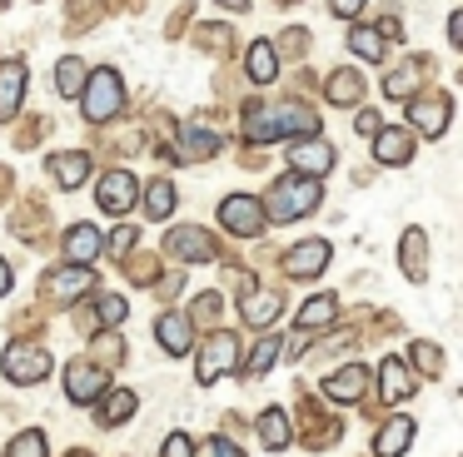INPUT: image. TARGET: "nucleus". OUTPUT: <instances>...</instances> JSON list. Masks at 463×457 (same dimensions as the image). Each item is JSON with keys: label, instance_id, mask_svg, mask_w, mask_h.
Here are the masks:
<instances>
[{"label": "nucleus", "instance_id": "obj_1", "mask_svg": "<svg viewBox=\"0 0 463 457\" xmlns=\"http://www.w3.org/2000/svg\"><path fill=\"white\" fill-rule=\"evenodd\" d=\"M319 199H324V189H319V179H304V174H284V179H274L269 189H264V214L274 219V224H294V219H304L309 209H319Z\"/></svg>", "mask_w": 463, "mask_h": 457}, {"label": "nucleus", "instance_id": "obj_2", "mask_svg": "<svg viewBox=\"0 0 463 457\" xmlns=\"http://www.w3.org/2000/svg\"><path fill=\"white\" fill-rule=\"evenodd\" d=\"M80 109L90 125H110V119H120L125 109V79L120 70H90L80 85Z\"/></svg>", "mask_w": 463, "mask_h": 457}, {"label": "nucleus", "instance_id": "obj_3", "mask_svg": "<svg viewBox=\"0 0 463 457\" xmlns=\"http://www.w3.org/2000/svg\"><path fill=\"white\" fill-rule=\"evenodd\" d=\"M240 368V338L230 328H210V338L200 343V363H194V383H220L224 373Z\"/></svg>", "mask_w": 463, "mask_h": 457}, {"label": "nucleus", "instance_id": "obj_4", "mask_svg": "<svg viewBox=\"0 0 463 457\" xmlns=\"http://www.w3.org/2000/svg\"><path fill=\"white\" fill-rule=\"evenodd\" d=\"M80 294H95L90 264H65V268H51L41 278V308H71Z\"/></svg>", "mask_w": 463, "mask_h": 457}, {"label": "nucleus", "instance_id": "obj_5", "mask_svg": "<svg viewBox=\"0 0 463 457\" xmlns=\"http://www.w3.org/2000/svg\"><path fill=\"white\" fill-rule=\"evenodd\" d=\"M165 254L180 268L184 264H214V258H220V238H214L210 228L184 224V228H170V234H165Z\"/></svg>", "mask_w": 463, "mask_h": 457}, {"label": "nucleus", "instance_id": "obj_6", "mask_svg": "<svg viewBox=\"0 0 463 457\" xmlns=\"http://www.w3.org/2000/svg\"><path fill=\"white\" fill-rule=\"evenodd\" d=\"M299 437H304V447H314V452L344 437V417L324 413V407L314 403V397L304 393V387H299Z\"/></svg>", "mask_w": 463, "mask_h": 457}, {"label": "nucleus", "instance_id": "obj_7", "mask_svg": "<svg viewBox=\"0 0 463 457\" xmlns=\"http://www.w3.org/2000/svg\"><path fill=\"white\" fill-rule=\"evenodd\" d=\"M0 368H5V378L11 383H41V378H51V353H45L41 343H11L5 353H0Z\"/></svg>", "mask_w": 463, "mask_h": 457}, {"label": "nucleus", "instance_id": "obj_8", "mask_svg": "<svg viewBox=\"0 0 463 457\" xmlns=\"http://www.w3.org/2000/svg\"><path fill=\"white\" fill-rule=\"evenodd\" d=\"M409 105V125L419 129L423 139H439L443 129H449V119H453V95H413V99H403Z\"/></svg>", "mask_w": 463, "mask_h": 457}, {"label": "nucleus", "instance_id": "obj_9", "mask_svg": "<svg viewBox=\"0 0 463 457\" xmlns=\"http://www.w3.org/2000/svg\"><path fill=\"white\" fill-rule=\"evenodd\" d=\"M135 199H140V179L130 174V169H110V174L95 184V204L105 209V214H130L135 209Z\"/></svg>", "mask_w": 463, "mask_h": 457}, {"label": "nucleus", "instance_id": "obj_10", "mask_svg": "<svg viewBox=\"0 0 463 457\" xmlns=\"http://www.w3.org/2000/svg\"><path fill=\"white\" fill-rule=\"evenodd\" d=\"M220 224L240 238H260L264 234V204L254 194H230L220 204Z\"/></svg>", "mask_w": 463, "mask_h": 457}, {"label": "nucleus", "instance_id": "obj_11", "mask_svg": "<svg viewBox=\"0 0 463 457\" xmlns=\"http://www.w3.org/2000/svg\"><path fill=\"white\" fill-rule=\"evenodd\" d=\"M110 387V378H105L100 363H90V358H75V363H65V397L71 403H95V397Z\"/></svg>", "mask_w": 463, "mask_h": 457}, {"label": "nucleus", "instance_id": "obj_12", "mask_svg": "<svg viewBox=\"0 0 463 457\" xmlns=\"http://www.w3.org/2000/svg\"><path fill=\"white\" fill-rule=\"evenodd\" d=\"M25 85H31V65L25 60H0V125L15 119V109L25 99Z\"/></svg>", "mask_w": 463, "mask_h": 457}, {"label": "nucleus", "instance_id": "obj_13", "mask_svg": "<svg viewBox=\"0 0 463 457\" xmlns=\"http://www.w3.org/2000/svg\"><path fill=\"white\" fill-rule=\"evenodd\" d=\"M429 75H433V60L429 55H409L399 70H389V75H383V95H389V99H413Z\"/></svg>", "mask_w": 463, "mask_h": 457}, {"label": "nucleus", "instance_id": "obj_14", "mask_svg": "<svg viewBox=\"0 0 463 457\" xmlns=\"http://www.w3.org/2000/svg\"><path fill=\"white\" fill-rule=\"evenodd\" d=\"M11 234H15V238H25V244H45V238H51V209H45V199H41V194H31L25 204H15Z\"/></svg>", "mask_w": 463, "mask_h": 457}, {"label": "nucleus", "instance_id": "obj_15", "mask_svg": "<svg viewBox=\"0 0 463 457\" xmlns=\"http://www.w3.org/2000/svg\"><path fill=\"white\" fill-rule=\"evenodd\" d=\"M289 169L304 179H324L334 169V145H324V139H299V145H289Z\"/></svg>", "mask_w": 463, "mask_h": 457}, {"label": "nucleus", "instance_id": "obj_16", "mask_svg": "<svg viewBox=\"0 0 463 457\" xmlns=\"http://www.w3.org/2000/svg\"><path fill=\"white\" fill-rule=\"evenodd\" d=\"M413 433H419V423H413L409 413H393L379 423V433H373V457H403L413 443Z\"/></svg>", "mask_w": 463, "mask_h": 457}, {"label": "nucleus", "instance_id": "obj_17", "mask_svg": "<svg viewBox=\"0 0 463 457\" xmlns=\"http://www.w3.org/2000/svg\"><path fill=\"white\" fill-rule=\"evenodd\" d=\"M100 248H105V234L95 224H71L65 228V238H61V254H65V264H95L100 258Z\"/></svg>", "mask_w": 463, "mask_h": 457}, {"label": "nucleus", "instance_id": "obj_18", "mask_svg": "<svg viewBox=\"0 0 463 457\" xmlns=\"http://www.w3.org/2000/svg\"><path fill=\"white\" fill-rule=\"evenodd\" d=\"M324 268H329V244H324V238H304V244H294L289 258H284V274L289 278H319Z\"/></svg>", "mask_w": 463, "mask_h": 457}, {"label": "nucleus", "instance_id": "obj_19", "mask_svg": "<svg viewBox=\"0 0 463 457\" xmlns=\"http://www.w3.org/2000/svg\"><path fill=\"white\" fill-rule=\"evenodd\" d=\"M419 393V378L409 373L403 358H383L379 363V403H403V397Z\"/></svg>", "mask_w": 463, "mask_h": 457}, {"label": "nucleus", "instance_id": "obj_20", "mask_svg": "<svg viewBox=\"0 0 463 457\" xmlns=\"http://www.w3.org/2000/svg\"><path fill=\"white\" fill-rule=\"evenodd\" d=\"M364 393H369V368L359 363H344L324 378V397H334V403H359Z\"/></svg>", "mask_w": 463, "mask_h": 457}, {"label": "nucleus", "instance_id": "obj_21", "mask_svg": "<svg viewBox=\"0 0 463 457\" xmlns=\"http://www.w3.org/2000/svg\"><path fill=\"white\" fill-rule=\"evenodd\" d=\"M180 145H175V159H184V164H204V159H214L224 149V135H214V129L194 125L184 129V135H175Z\"/></svg>", "mask_w": 463, "mask_h": 457}, {"label": "nucleus", "instance_id": "obj_22", "mask_svg": "<svg viewBox=\"0 0 463 457\" xmlns=\"http://www.w3.org/2000/svg\"><path fill=\"white\" fill-rule=\"evenodd\" d=\"M274 125H279V139L284 135H319V109H309L304 99H279L274 105Z\"/></svg>", "mask_w": 463, "mask_h": 457}, {"label": "nucleus", "instance_id": "obj_23", "mask_svg": "<svg viewBox=\"0 0 463 457\" xmlns=\"http://www.w3.org/2000/svg\"><path fill=\"white\" fill-rule=\"evenodd\" d=\"M45 174H51L61 189H80L85 179H90V154H85V149H65V154H51V159H45Z\"/></svg>", "mask_w": 463, "mask_h": 457}, {"label": "nucleus", "instance_id": "obj_24", "mask_svg": "<svg viewBox=\"0 0 463 457\" xmlns=\"http://www.w3.org/2000/svg\"><path fill=\"white\" fill-rule=\"evenodd\" d=\"M279 313H284V298L274 294V288H250V294L240 298V318L250 328H269Z\"/></svg>", "mask_w": 463, "mask_h": 457}, {"label": "nucleus", "instance_id": "obj_25", "mask_svg": "<svg viewBox=\"0 0 463 457\" xmlns=\"http://www.w3.org/2000/svg\"><path fill=\"white\" fill-rule=\"evenodd\" d=\"M399 258H403V278H409V284H423V278H429V234H423V228H403Z\"/></svg>", "mask_w": 463, "mask_h": 457}, {"label": "nucleus", "instance_id": "obj_26", "mask_svg": "<svg viewBox=\"0 0 463 457\" xmlns=\"http://www.w3.org/2000/svg\"><path fill=\"white\" fill-rule=\"evenodd\" d=\"M155 338H160V348L165 353H175V358H184L194 348V323L184 313H160V323H155Z\"/></svg>", "mask_w": 463, "mask_h": 457}, {"label": "nucleus", "instance_id": "obj_27", "mask_svg": "<svg viewBox=\"0 0 463 457\" xmlns=\"http://www.w3.org/2000/svg\"><path fill=\"white\" fill-rule=\"evenodd\" d=\"M95 403H100V413H95V423H100V427H120V423H130V417H135V407H140V397H135L130 387H105V393L95 397Z\"/></svg>", "mask_w": 463, "mask_h": 457}, {"label": "nucleus", "instance_id": "obj_28", "mask_svg": "<svg viewBox=\"0 0 463 457\" xmlns=\"http://www.w3.org/2000/svg\"><path fill=\"white\" fill-rule=\"evenodd\" d=\"M244 139H254V145H264V149L279 139V125H274V105H264V99H250V105H244Z\"/></svg>", "mask_w": 463, "mask_h": 457}, {"label": "nucleus", "instance_id": "obj_29", "mask_svg": "<svg viewBox=\"0 0 463 457\" xmlns=\"http://www.w3.org/2000/svg\"><path fill=\"white\" fill-rule=\"evenodd\" d=\"M373 159H379V164H409V159H413V135H409V129H383L379 125Z\"/></svg>", "mask_w": 463, "mask_h": 457}, {"label": "nucleus", "instance_id": "obj_30", "mask_svg": "<svg viewBox=\"0 0 463 457\" xmlns=\"http://www.w3.org/2000/svg\"><path fill=\"white\" fill-rule=\"evenodd\" d=\"M334 318H339V294H314L309 303L299 308L294 328H299V333H314V328H329Z\"/></svg>", "mask_w": 463, "mask_h": 457}, {"label": "nucleus", "instance_id": "obj_31", "mask_svg": "<svg viewBox=\"0 0 463 457\" xmlns=\"http://www.w3.org/2000/svg\"><path fill=\"white\" fill-rule=\"evenodd\" d=\"M324 95H329V105H339V109L359 105L364 99V75L359 70H334V75L324 79Z\"/></svg>", "mask_w": 463, "mask_h": 457}, {"label": "nucleus", "instance_id": "obj_32", "mask_svg": "<svg viewBox=\"0 0 463 457\" xmlns=\"http://www.w3.org/2000/svg\"><path fill=\"white\" fill-rule=\"evenodd\" d=\"M279 353H284L279 333H264L260 343L250 348V358H244V363H240V368H244V378H264V373H269L274 363H279Z\"/></svg>", "mask_w": 463, "mask_h": 457}, {"label": "nucleus", "instance_id": "obj_33", "mask_svg": "<svg viewBox=\"0 0 463 457\" xmlns=\"http://www.w3.org/2000/svg\"><path fill=\"white\" fill-rule=\"evenodd\" d=\"M289 413L284 407H264V417H260V443L269 447V452H284L289 447Z\"/></svg>", "mask_w": 463, "mask_h": 457}, {"label": "nucleus", "instance_id": "obj_34", "mask_svg": "<svg viewBox=\"0 0 463 457\" xmlns=\"http://www.w3.org/2000/svg\"><path fill=\"white\" fill-rule=\"evenodd\" d=\"M244 70H250V79H260V85H274V79H279V55H274L269 40H254Z\"/></svg>", "mask_w": 463, "mask_h": 457}, {"label": "nucleus", "instance_id": "obj_35", "mask_svg": "<svg viewBox=\"0 0 463 457\" xmlns=\"http://www.w3.org/2000/svg\"><path fill=\"white\" fill-rule=\"evenodd\" d=\"M175 184L170 179H150V189H145V219H170L175 214Z\"/></svg>", "mask_w": 463, "mask_h": 457}, {"label": "nucleus", "instance_id": "obj_36", "mask_svg": "<svg viewBox=\"0 0 463 457\" xmlns=\"http://www.w3.org/2000/svg\"><path fill=\"white\" fill-rule=\"evenodd\" d=\"M349 50L359 60H383V55H389V40H383L373 25H354L349 30Z\"/></svg>", "mask_w": 463, "mask_h": 457}, {"label": "nucleus", "instance_id": "obj_37", "mask_svg": "<svg viewBox=\"0 0 463 457\" xmlns=\"http://www.w3.org/2000/svg\"><path fill=\"white\" fill-rule=\"evenodd\" d=\"M409 363L419 368L423 378H443V348L429 343V338H413V343H409Z\"/></svg>", "mask_w": 463, "mask_h": 457}, {"label": "nucleus", "instance_id": "obj_38", "mask_svg": "<svg viewBox=\"0 0 463 457\" xmlns=\"http://www.w3.org/2000/svg\"><path fill=\"white\" fill-rule=\"evenodd\" d=\"M85 60H75V55H65L61 65H55V89H61L65 99H80V85H85Z\"/></svg>", "mask_w": 463, "mask_h": 457}, {"label": "nucleus", "instance_id": "obj_39", "mask_svg": "<svg viewBox=\"0 0 463 457\" xmlns=\"http://www.w3.org/2000/svg\"><path fill=\"white\" fill-rule=\"evenodd\" d=\"M120 268H125V278H130V284H145V288H150L155 278H160V258L145 254V248H140V254L130 248V254L120 258Z\"/></svg>", "mask_w": 463, "mask_h": 457}, {"label": "nucleus", "instance_id": "obj_40", "mask_svg": "<svg viewBox=\"0 0 463 457\" xmlns=\"http://www.w3.org/2000/svg\"><path fill=\"white\" fill-rule=\"evenodd\" d=\"M90 363H100V368H120V363H125V343H120L115 333L90 338Z\"/></svg>", "mask_w": 463, "mask_h": 457}, {"label": "nucleus", "instance_id": "obj_41", "mask_svg": "<svg viewBox=\"0 0 463 457\" xmlns=\"http://www.w3.org/2000/svg\"><path fill=\"white\" fill-rule=\"evenodd\" d=\"M125 313H130V303H125V298L120 294H100V298H95V323H100V328H115V323H125Z\"/></svg>", "mask_w": 463, "mask_h": 457}, {"label": "nucleus", "instance_id": "obj_42", "mask_svg": "<svg viewBox=\"0 0 463 457\" xmlns=\"http://www.w3.org/2000/svg\"><path fill=\"white\" fill-rule=\"evenodd\" d=\"M220 308H224V298L210 288V294L194 298V308H190L184 318H190V323H204V328H220Z\"/></svg>", "mask_w": 463, "mask_h": 457}, {"label": "nucleus", "instance_id": "obj_43", "mask_svg": "<svg viewBox=\"0 0 463 457\" xmlns=\"http://www.w3.org/2000/svg\"><path fill=\"white\" fill-rule=\"evenodd\" d=\"M5 457H45V433H41V427H25V433H15L11 447H5Z\"/></svg>", "mask_w": 463, "mask_h": 457}, {"label": "nucleus", "instance_id": "obj_44", "mask_svg": "<svg viewBox=\"0 0 463 457\" xmlns=\"http://www.w3.org/2000/svg\"><path fill=\"white\" fill-rule=\"evenodd\" d=\"M105 5L110 0H71V30H90L105 15Z\"/></svg>", "mask_w": 463, "mask_h": 457}, {"label": "nucleus", "instance_id": "obj_45", "mask_svg": "<svg viewBox=\"0 0 463 457\" xmlns=\"http://www.w3.org/2000/svg\"><path fill=\"white\" fill-rule=\"evenodd\" d=\"M190 457H244V452L224 433H214V437H204V443H190Z\"/></svg>", "mask_w": 463, "mask_h": 457}, {"label": "nucleus", "instance_id": "obj_46", "mask_svg": "<svg viewBox=\"0 0 463 457\" xmlns=\"http://www.w3.org/2000/svg\"><path fill=\"white\" fill-rule=\"evenodd\" d=\"M304 50H309V30L289 25V30H284V35H279V45H274V55H279V60H299Z\"/></svg>", "mask_w": 463, "mask_h": 457}, {"label": "nucleus", "instance_id": "obj_47", "mask_svg": "<svg viewBox=\"0 0 463 457\" xmlns=\"http://www.w3.org/2000/svg\"><path fill=\"white\" fill-rule=\"evenodd\" d=\"M194 40H200L204 50H220V55H230V45H234L230 25H200V30H194Z\"/></svg>", "mask_w": 463, "mask_h": 457}, {"label": "nucleus", "instance_id": "obj_48", "mask_svg": "<svg viewBox=\"0 0 463 457\" xmlns=\"http://www.w3.org/2000/svg\"><path fill=\"white\" fill-rule=\"evenodd\" d=\"M135 238H140V228H135V224H120V228L110 234V244L100 248V254H110V258H125V254L135 248Z\"/></svg>", "mask_w": 463, "mask_h": 457}, {"label": "nucleus", "instance_id": "obj_49", "mask_svg": "<svg viewBox=\"0 0 463 457\" xmlns=\"http://www.w3.org/2000/svg\"><path fill=\"white\" fill-rule=\"evenodd\" d=\"M41 135H45V119L31 115L21 129H15V149H35V145H41Z\"/></svg>", "mask_w": 463, "mask_h": 457}, {"label": "nucleus", "instance_id": "obj_50", "mask_svg": "<svg viewBox=\"0 0 463 457\" xmlns=\"http://www.w3.org/2000/svg\"><path fill=\"white\" fill-rule=\"evenodd\" d=\"M180 284H184V274H165V278H155V294H160V298H175V294H180Z\"/></svg>", "mask_w": 463, "mask_h": 457}, {"label": "nucleus", "instance_id": "obj_51", "mask_svg": "<svg viewBox=\"0 0 463 457\" xmlns=\"http://www.w3.org/2000/svg\"><path fill=\"white\" fill-rule=\"evenodd\" d=\"M165 457H190V437L170 433V437H165Z\"/></svg>", "mask_w": 463, "mask_h": 457}, {"label": "nucleus", "instance_id": "obj_52", "mask_svg": "<svg viewBox=\"0 0 463 457\" xmlns=\"http://www.w3.org/2000/svg\"><path fill=\"white\" fill-rule=\"evenodd\" d=\"M329 10H334L339 20H354V15L364 10V0H329Z\"/></svg>", "mask_w": 463, "mask_h": 457}, {"label": "nucleus", "instance_id": "obj_53", "mask_svg": "<svg viewBox=\"0 0 463 457\" xmlns=\"http://www.w3.org/2000/svg\"><path fill=\"white\" fill-rule=\"evenodd\" d=\"M449 45L453 50L463 45V10H458V15H449Z\"/></svg>", "mask_w": 463, "mask_h": 457}, {"label": "nucleus", "instance_id": "obj_54", "mask_svg": "<svg viewBox=\"0 0 463 457\" xmlns=\"http://www.w3.org/2000/svg\"><path fill=\"white\" fill-rule=\"evenodd\" d=\"M359 135H379V115L373 109H359Z\"/></svg>", "mask_w": 463, "mask_h": 457}, {"label": "nucleus", "instance_id": "obj_55", "mask_svg": "<svg viewBox=\"0 0 463 457\" xmlns=\"http://www.w3.org/2000/svg\"><path fill=\"white\" fill-rule=\"evenodd\" d=\"M35 328H41V313H21V318H15V333H35Z\"/></svg>", "mask_w": 463, "mask_h": 457}, {"label": "nucleus", "instance_id": "obj_56", "mask_svg": "<svg viewBox=\"0 0 463 457\" xmlns=\"http://www.w3.org/2000/svg\"><path fill=\"white\" fill-rule=\"evenodd\" d=\"M11 284H15V274H11V264H5V258H0V298L11 294Z\"/></svg>", "mask_w": 463, "mask_h": 457}, {"label": "nucleus", "instance_id": "obj_57", "mask_svg": "<svg viewBox=\"0 0 463 457\" xmlns=\"http://www.w3.org/2000/svg\"><path fill=\"white\" fill-rule=\"evenodd\" d=\"M11 189H15V174H11V169H0V204L11 199Z\"/></svg>", "mask_w": 463, "mask_h": 457}, {"label": "nucleus", "instance_id": "obj_58", "mask_svg": "<svg viewBox=\"0 0 463 457\" xmlns=\"http://www.w3.org/2000/svg\"><path fill=\"white\" fill-rule=\"evenodd\" d=\"M224 10H250V0H220Z\"/></svg>", "mask_w": 463, "mask_h": 457}, {"label": "nucleus", "instance_id": "obj_59", "mask_svg": "<svg viewBox=\"0 0 463 457\" xmlns=\"http://www.w3.org/2000/svg\"><path fill=\"white\" fill-rule=\"evenodd\" d=\"M65 457H90V452H85V447H75V452H65Z\"/></svg>", "mask_w": 463, "mask_h": 457}, {"label": "nucleus", "instance_id": "obj_60", "mask_svg": "<svg viewBox=\"0 0 463 457\" xmlns=\"http://www.w3.org/2000/svg\"><path fill=\"white\" fill-rule=\"evenodd\" d=\"M0 5H5V0H0Z\"/></svg>", "mask_w": 463, "mask_h": 457}]
</instances>
